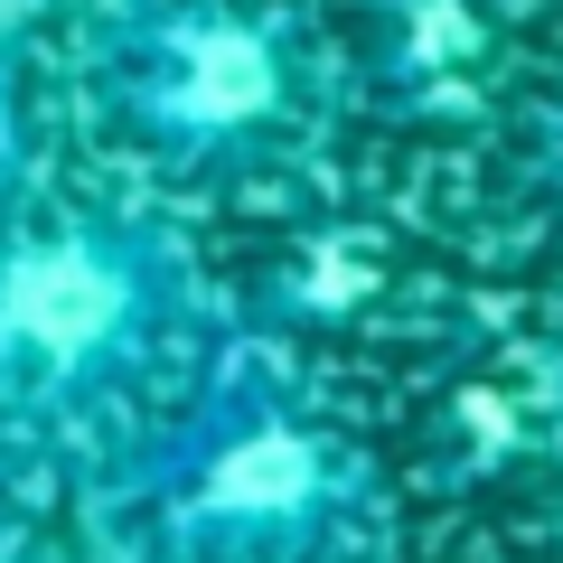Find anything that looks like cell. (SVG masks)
<instances>
[{
    "instance_id": "obj_1",
    "label": "cell",
    "mask_w": 563,
    "mask_h": 563,
    "mask_svg": "<svg viewBox=\"0 0 563 563\" xmlns=\"http://www.w3.org/2000/svg\"><path fill=\"white\" fill-rule=\"evenodd\" d=\"M85 526L103 563H366L385 470L291 357L225 339L85 470Z\"/></svg>"
},
{
    "instance_id": "obj_2",
    "label": "cell",
    "mask_w": 563,
    "mask_h": 563,
    "mask_svg": "<svg viewBox=\"0 0 563 563\" xmlns=\"http://www.w3.org/2000/svg\"><path fill=\"white\" fill-rule=\"evenodd\" d=\"M225 347L207 263L161 207H0V442L38 470H95Z\"/></svg>"
},
{
    "instance_id": "obj_3",
    "label": "cell",
    "mask_w": 563,
    "mask_h": 563,
    "mask_svg": "<svg viewBox=\"0 0 563 563\" xmlns=\"http://www.w3.org/2000/svg\"><path fill=\"white\" fill-rule=\"evenodd\" d=\"M103 151L169 188H273L339 122V47L301 0H76L66 47Z\"/></svg>"
},
{
    "instance_id": "obj_4",
    "label": "cell",
    "mask_w": 563,
    "mask_h": 563,
    "mask_svg": "<svg viewBox=\"0 0 563 563\" xmlns=\"http://www.w3.org/2000/svg\"><path fill=\"white\" fill-rule=\"evenodd\" d=\"M38 188V95H29V57L0 20V207H20Z\"/></svg>"
},
{
    "instance_id": "obj_5",
    "label": "cell",
    "mask_w": 563,
    "mask_h": 563,
    "mask_svg": "<svg viewBox=\"0 0 563 563\" xmlns=\"http://www.w3.org/2000/svg\"><path fill=\"white\" fill-rule=\"evenodd\" d=\"M29 479H38V461H20V451L0 442V554L29 536Z\"/></svg>"
},
{
    "instance_id": "obj_6",
    "label": "cell",
    "mask_w": 563,
    "mask_h": 563,
    "mask_svg": "<svg viewBox=\"0 0 563 563\" xmlns=\"http://www.w3.org/2000/svg\"><path fill=\"white\" fill-rule=\"evenodd\" d=\"M536 179H544V188L563 198V103H554V113L536 122Z\"/></svg>"
},
{
    "instance_id": "obj_7",
    "label": "cell",
    "mask_w": 563,
    "mask_h": 563,
    "mask_svg": "<svg viewBox=\"0 0 563 563\" xmlns=\"http://www.w3.org/2000/svg\"><path fill=\"white\" fill-rule=\"evenodd\" d=\"M0 563H76V554H66V544H47V536H20Z\"/></svg>"
},
{
    "instance_id": "obj_8",
    "label": "cell",
    "mask_w": 563,
    "mask_h": 563,
    "mask_svg": "<svg viewBox=\"0 0 563 563\" xmlns=\"http://www.w3.org/2000/svg\"><path fill=\"white\" fill-rule=\"evenodd\" d=\"M29 10H76V0H0V20H29Z\"/></svg>"
}]
</instances>
